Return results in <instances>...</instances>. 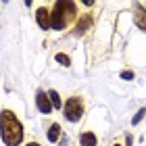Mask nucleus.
<instances>
[{
	"label": "nucleus",
	"mask_w": 146,
	"mask_h": 146,
	"mask_svg": "<svg viewBox=\"0 0 146 146\" xmlns=\"http://www.w3.org/2000/svg\"><path fill=\"white\" fill-rule=\"evenodd\" d=\"M0 136L6 146H19V142L23 140V127L11 111L0 113Z\"/></svg>",
	"instance_id": "nucleus-1"
},
{
	"label": "nucleus",
	"mask_w": 146,
	"mask_h": 146,
	"mask_svg": "<svg viewBox=\"0 0 146 146\" xmlns=\"http://www.w3.org/2000/svg\"><path fill=\"white\" fill-rule=\"evenodd\" d=\"M84 115V102L79 96H71L67 102H65V117L69 121H79Z\"/></svg>",
	"instance_id": "nucleus-2"
},
{
	"label": "nucleus",
	"mask_w": 146,
	"mask_h": 146,
	"mask_svg": "<svg viewBox=\"0 0 146 146\" xmlns=\"http://www.w3.org/2000/svg\"><path fill=\"white\" fill-rule=\"evenodd\" d=\"M54 9L58 13H63V17L67 19V21H75V17H77V13H75V2H69V0H58V2L54 4Z\"/></svg>",
	"instance_id": "nucleus-3"
},
{
	"label": "nucleus",
	"mask_w": 146,
	"mask_h": 146,
	"mask_svg": "<svg viewBox=\"0 0 146 146\" xmlns=\"http://www.w3.org/2000/svg\"><path fill=\"white\" fill-rule=\"evenodd\" d=\"M36 104H38V109L42 111V113H50V111H52L50 96L46 94V92H42V90H38V92H36Z\"/></svg>",
	"instance_id": "nucleus-4"
},
{
	"label": "nucleus",
	"mask_w": 146,
	"mask_h": 146,
	"mask_svg": "<svg viewBox=\"0 0 146 146\" xmlns=\"http://www.w3.org/2000/svg\"><path fill=\"white\" fill-rule=\"evenodd\" d=\"M67 19L63 17V13H58L56 9H52V13H50V27L52 29H65L67 27Z\"/></svg>",
	"instance_id": "nucleus-5"
},
{
	"label": "nucleus",
	"mask_w": 146,
	"mask_h": 146,
	"mask_svg": "<svg viewBox=\"0 0 146 146\" xmlns=\"http://www.w3.org/2000/svg\"><path fill=\"white\" fill-rule=\"evenodd\" d=\"M36 19H38V25H40L42 29H48V27H50V13L46 11V9H38Z\"/></svg>",
	"instance_id": "nucleus-6"
},
{
	"label": "nucleus",
	"mask_w": 146,
	"mask_h": 146,
	"mask_svg": "<svg viewBox=\"0 0 146 146\" xmlns=\"http://www.w3.org/2000/svg\"><path fill=\"white\" fill-rule=\"evenodd\" d=\"M96 136L94 134H92V131H86L84 129V134L82 136H79V144H82V146H96Z\"/></svg>",
	"instance_id": "nucleus-7"
},
{
	"label": "nucleus",
	"mask_w": 146,
	"mask_h": 146,
	"mask_svg": "<svg viewBox=\"0 0 146 146\" xmlns=\"http://www.w3.org/2000/svg\"><path fill=\"white\" fill-rule=\"evenodd\" d=\"M58 138H61V125L52 123L50 127H48V140L50 142H58Z\"/></svg>",
	"instance_id": "nucleus-8"
},
{
	"label": "nucleus",
	"mask_w": 146,
	"mask_h": 146,
	"mask_svg": "<svg viewBox=\"0 0 146 146\" xmlns=\"http://www.w3.org/2000/svg\"><path fill=\"white\" fill-rule=\"evenodd\" d=\"M136 25L146 31V13L142 11V6H138V9H136Z\"/></svg>",
	"instance_id": "nucleus-9"
},
{
	"label": "nucleus",
	"mask_w": 146,
	"mask_h": 146,
	"mask_svg": "<svg viewBox=\"0 0 146 146\" xmlns=\"http://www.w3.org/2000/svg\"><path fill=\"white\" fill-rule=\"evenodd\" d=\"M88 27H90V17H82L79 23H77V27H75V31H77V34H84Z\"/></svg>",
	"instance_id": "nucleus-10"
},
{
	"label": "nucleus",
	"mask_w": 146,
	"mask_h": 146,
	"mask_svg": "<svg viewBox=\"0 0 146 146\" xmlns=\"http://www.w3.org/2000/svg\"><path fill=\"white\" fill-rule=\"evenodd\" d=\"M48 96H50V102H52V107H56V109L61 107V98H58V94H56L54 90H50V92H48Z\"/></svg>",
	"instance_id": "nucleus-11"
},
{
	"label": "nucleus",
	"mask_w": 146,
	"mask_h": 146,
	"mask_svg": "<svg viewBox=\"0 0 146 146\" xmlns=\"http://www.w3.org/2000/svg\"><path fill=\"white\" fill-rule=\"evenodd\" d=\"M56 61L61 63V65H65V67H69V63H71L67 54H56Z\"/></svg>",
	"instance_id": "nucleus-12"
},
{
	"label": "nucleus",
	"mask_w": 146,
	"mask_h": 146,
	"mask_svg": "<svg viewBox=\"0 0 146 146\" xmlns=\"http://www.w3.org/2000/svg\"><path fill=\"white\" fill-rule=\"evenodd\" d=\"M123 77H125V79H131V77H134V73H131V71H125Z\"/></svg>",
	"instance_id": "nucleus-13"
},
{
	"label": "nucleus",
	"mask_w": 146,
	"mask_h": 146,
	"mask_svg": "<svg viewBox=\"0 0 146 146\" xmlns=\"http://www.w3.org/2000/svg\"><path fill=\"white\" fill-rule=\"evenodd\" d=\"M27 146H40V144H38V142H29Z\"/></svg>",
	"instance_id": "nucleus-14"
},
{
	"label": "nucleus",
	"mask_w": 146,
	"mask_h": 146,
	"mask_svg": "<svg viewBox=\"0 0 146 146\" xmlns=\"http://www.w3.org/2000/svg\"><path fill=\"white\" fill-rule=\"evenodd\" d=\"M115 146H121V144H115Z\"/></svg>",
	"instance_id": "nucleus-15"
}]
</instances>
